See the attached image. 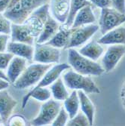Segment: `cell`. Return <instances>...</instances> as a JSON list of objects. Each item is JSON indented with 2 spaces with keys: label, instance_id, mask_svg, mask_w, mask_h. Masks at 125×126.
I'll list each match as a JSON object with an SVG mask.
<instances>
[{
  "label": "cell",
  "instance_id": "cell-3",
  "mask_svg": "<svg viewBox=\"0 0 125 126\" xmlns=\"http://www.w3.org/2000/svg\"><path fill=\"white\" fill-rule=\"evenodd\" d=\"M63 82L66 86L71 90H82L86 94L100 93L99 88L90 76L80 74L70 69L63 75Z\"/></svg>",
  "mask_w": 125,
  "mask_h": 126
},
{
  "label": "cell",
  "instance_id": "cell-21",
  "mask_svg": "<svg viewBox=\"0 0 125 126\" xmlns=\"http://www.w3.org/2000/svg\"><path fill=\"white\" fill-rule=\"evenodd\" d=\"M103 51L104 49L101 44L96 41H91L82 48L79 51V53L86 58L96 61L103 54Z\"/></svg>",
  "mask_w": 125,
  "mask_h": 126
},
{
  "label": "cell",
  "instance_id": "cell-30",
  "mask_svg": "<svg viewBox=\"0 0 125 126\" xmlns=\"http://www.w3.org/2000/svg\"><path fill=\"white\" fill-rule=\"evenodd\" d=\"M11 23L2 13H0V33L11 34Z\"/></svg>",
  "mask_w": 125,
  "mask_h": 126
},
{
  "label": "cell",
  "instance_id": "cell-26",
  "mask_svg": "<svg viewBox=\"0 0 125 126\" xmlns=\"http://www.w3.org/2000/svg\"><path fill=\"white\" fill-rule=\"evenodd\" d=\"M50 90L54 100L62 101L65 100L69 97V92L66 88V85L60 77H59L53 84L51 85Z\"/></svg>",
  "mask_w": 125,
  "mask_h": 126
},
{
  "label": "cell",
  "instance_id": "cell-34",
  "mask_svg": "<svg viewBox=\"0 0 125 126\" xmlns=\"http://www.w3.org/2000/svg\"><path fill=\"white\" fill-rule=\"evenodd\" d=\"M89 1L91 2V4H94V5L100 8L111 6L110 0H89Z\"/></svg>",
  "mask_w": 125,
  "mask_h": 126
},
{
  "label": "cell",
  "instance_id": "cell-35",
  "mask_svg": "<svg viewBox=\"0 0 125 126\" xmlns=\"http://www.w3.org/2000/svg\"><path fill=\"white\" fill-rule=\"evenodd\" d=\"M11 0H0V13H3L8 7Z\"/></svg>",
  "mask_w": 125,
  "mask_h": 126
},
{
  "label": "cell",
  "instance_id": "cell-39",
  "mask_svg": "<svg viewBox=\"0 0 125 126\" xmlns=\"http://www.w3.org/2000/svg\"><path fill=\"white\" fill-rule=\"evenodd\" d=\"M122 104L125 107V97H122Z\"/></svg>",
  "mask_w": 125,
  "mask_h": 126
},
{
  "label": "cell",
  "instance_id": "cell-9",
  "mask_svg": "<svg viewBox=\"0 0 125 126\" xmlns=\"http://www.w3.org/2000/svg\"><path fill=\"white\" fill-rule=\"evenodd\" d=\"M125 54V45H110L102 59V66L105 72H111L115 69L121 58Z\"/></svg>",
  "mask_w": 125,
  "mask_h": 126
},
{
  "label": "cell",
  "instance_id": "cell-33",
  "mask_svg": "<svg viewBox=\"0 0 125 126\" xmlns=\"http://www.w3.org/2000/svg\"><path fill=\"white\" fill-rule=\"evenodd\" d=\"M110 2L112 8L125 14V0H110Z\"/></svg>",
  "mask_w": 125,
  "mask_h": 126
},
{
  "label": "cell",
  "instance_id": "cell-4",
  "mask_svg": "<svg viewBox=\"0 0 125 126\" xmlns=\"http://www.w3.org/2000/svg\"><path fill=\"white\" fill-rule=\"evenodd\" d=\"M124 23H125V14L120 12L114 8L106 7L101 8L99 27L103 35L119 27Z\"/></svg>",
  "mask_w": 125,
  "mask_h": 126
},
{
  "label": "cell",
  "instance_id": "cell-10",
  "mask_svg": "<svg viewBox=\"0 0 125 126\" xmlns=\"http://www.w3.org/2000/svg\"><path fill=\"white\" fill-rule=\"evenodd\" d=\"M2 14L11 20V23L17 24H24L30 15L23 6L21 0L8 5Z\"/></svg>",
  "mask_w": 125,
  "mask_h": 126
},
{
  "label": "cell",
  "instance_id": "cell-31",
  "mask_svg": "<svg viewBox=\"0 0 125 126\" xmlns=\"http://www.w3.org/2000/svg\"><path fill=\"white\" fill-rule=\"evenodd\" d=\"M14 57V55L13 54L8 51L0 52V70H7L11 61L12 60Z\"/></svg>",
  "mask_w": 125,
  "mask_h": 126
},
{
  "label": "cell",
  "instance_id": "cell-20",
  "mask_svg": "<svg viewBox=\"0 0 125 126\" xmlns=\"http://www.w3.org/2000/svg\"><path fill=\"white\" fill-rule=\"evenodd\" d=\"M72 33V28H60L55 35L47 42L48 45H51L54 47L62 48H66L69 41V38Z\"/></svg>",
  "mask_w": 125,
  "mask_h": 126
},
{
  "label": "cell",
  "instance_id": "cell-29",
  "mask_svg": "<svg viewBox=\"0 0 125 126\" xmlns=\"http://www.w3.org/2000/svg\"><path fill=\"white\" fill-rule=\"evenodd\" d=\"M69 118V114L66 112L64 107H61L57 116L52 122V125L54 126H63L66 125L68 122V119Z\"/></svg>",
  "mask_w": 125,
  "mask_h": 126
},
{
  "label": "cell",
  "instance_id": "cell-40",
  "mask_svg": "<svg viewBox=\"0 0 125 126\" xmlns=\"http://www.w3.org/2000/svg\"><path fill=\"white\" fill-rule=\"evenodd\" d=\"M2 122V119H1V116H0V122Z\"/></svg>",
  "mask_w": 125,
  "mask_h": 126
},
{
  "label": "cell",
  "instance_id": "cell-2",
  "mask_svg": "<svg viewBox=\"0 0 125 126\" xmlns=\"http://www.w3.org/2000/svg\"><path fill=\"white\" fill-rule=\"evenodd\" d=\"M52 66V64L35 63L30 64L22 73L20 77L14 83V86L17 89L23 90L29 87H31L42 79L44 75Z\"/></svg>",
  "mask_w": 125,
  "mask_h": 126
},
{
  "label": "cell",
  "instance_id": "cell-1",
  "mask_svg": "<svg viewBox=\"0 0 125 126\" xmlns=\"http://www.w3.org/2000/svg\"><path fill=\"white\" fill-rule=\"evenodd\" d=\"M68 63L75 72L84 76H101L105 73L102 65L83 56L74 48H69Z\"/></svg>",
  "mask_w": 125,
  "mask_h": 126
},
{
  "label": "cell",
  "instance_id": "cell-36",
  "mask_svg": "<svg viewBox=\"0 0 125 126\" xmlns=\"http://www.w3.org/2000/svg\"><path fill=\"white\" fill-rule=\"evenodd\" d=\"M9 81L8 80H5L4 79L0 78V91L6 89L7 88H8L9 86Z\"/></svg>",
  "mask_w": 125,
  "mask_h": 126
},
{
  "label": "cell",
  "instance_id": "cell-25",
  "mask_svg": "<svg viewBox=\"0 0 125 126\" xmlns=\"http://www.w3.org/2000/svg\"><path fill=\"white\" fill-rule=\"evenodd\" d=\"M79 107H80V100H79L78 91L73 90L71 94L64 100V108L69 114V119L74 117L78 113Z\"/></svg>",
  "mask_w": 125,
  "mask_h": 126
},
{
  "label": "cell",
  "instance_id": "cell-17",
  "mask_svg": "<svg viewBox=\"0 0 125 126\" xmlns=\"http://www.w3.org/2000/svg\"><path fill=\"white\" fill-rule=\"evenodd\" d=\"M97 42L101 45H125V27L119 26L109 31Z\"/></svg>",
  "mask_w": 125,
  "mask_h": 126
},
{
  "label": "cell",
  "instance_id": "cell-32",
  "mask_svg": "<svg viewBox=\"0 0 125 126\" xmlns=\"http://www.w3.org/2000/svg\"><path fill=\"white\" fill-rule=\"evenodd\" d=\"M9 34L0 33V52L7 51L8 44L10 42Z\"/></svg>",
  "mask_w": 125,
  "mask_h": 126
},
{
  "label": "cell",
  "instance_id": "cell-18",
  "mask_svg": "<svg viewBox=\"0 0 125 126\" xmlns=\"http://www.w3.org/2000/svg\"><path fill=\"white\" fill-rule=\"evenodd\" d=\"M58 23L59 22L50 14L44 25V28L41 34L37 37L36 43L42 44L48 42L59 30L60 27Z\"/></svg>",
  "mask_w": 125,
  "mask_h": 126
},
{
  "label": "cell",
  "instance_id": "cell-14",
  "mask_svg": "<svg viewBox=\"0 0 125 126\" xmlns=\"http://www.w3.org/2000/svg\"><path fill=\"white\" fill-rule=\"evenodd\" d=\"M17 104L15 99L10 95L6 89L0 91V116L2 122L5 123Z\"/></svg>",
  "mask_w": 125,
  "mask_h": 126
},
{
  "label": "cell",
  "instance_id": "cell-8",
  "mask_svg": "<svg viewBox=\"0 0 125 126\" xmlns=\"http://www.w3.org/2000/svg\"><path fill=\"white\" fill-rule=\"evenodd\" d=\"M99 26L91 24L77 28H72V33L65 49L79 47L87 42L99 30Z\"/></svg>",
  "mask_w": 125,
  "mask_h": 126
},
{
  "label": "cell",
  "instance_id": "cell-23",
  "mask_svg": "<svg viewBox=\"0 0 125 126\" xmlns=\"http://www.w3.org/2000/svg\"><path fill=\"white\" fill-rule=\"evenodd\" d=\"M51 91L50 89L47 88L46 87H40L37 88H32L29 92L24 96L23 99V104L22 107L24 108L27 105V103L29 97H32L39 101L41 102H45L51 99Z\"/></svg>",
  "mask_w": 125,
  "mask_h": 126
},
{
  "label": "cell",
  "instance_id": "cell-5",
  "mask_svg": "<svg viewBox=\"0 0 125 126\" xmlns=\"http://www.w3.org/2000/svg\"><path fill=\"white\" fill-rule=\"evenodd\" d=\"M50 14L49 4H44L33 11L24 22L29 28L34 38L38 37L41 34L44 28V25Z\"/></svg>",
  "mask_w": 125,
  "mask_h": 126
},
{
  "label": "cell",
  "instance_id": "cell-24",
  "mask_svg": "<svg viewBox=\"0 0 125 126\" xmlns=\"http://www.w3.org/2000/svg\"><path fill=\"white\" fill-rule=\"evenodd\" d=\"M91 2L89 0H71L70 2V7L68 17L65 23V27L67 28H71L75 17L77 13L80 11L82 8L87 5H91Z\"/></svg>",
  "mask_w": 125,
  "mask_h": 126
},
{
  "label": "cell",
  "instance_id": "cell-12",
  "mask_svg": "<svg viewBox=\"0 0 125 126\" xmlns=\"http://www.w3.org/2000/svg\"><path fill=\"white\" fill-rule=\"evenodd\" d=\"M71 0H51L50 12L54 18L61 24H65L68 17Z\"/></svg>",
  "mask_w": 125,
  "mask_h": 126
},
{
  "label": "cell",
  "instance_id": "cell-13",
  "mask_svg": "<svg viewBox=\"0 0 125 126\" xmlns=\"http://www.w3.org/2000/svg\"><path fill=\"white\" fill-rule=\"evenodd\" d=\"M71 68L69 63H58L54 66H52L49 70L46 72L42 77V79L39 82L37 85L34 88H37L40 87H47L53 84L60 76L66 70H69Z\"/></svg>",
  "mask_w": 125,
  "mask_h": 126
},
{
  "label": "cell",
  "instance_id": "cell-27",
  "mask_svg": "<svg viewBox=\"0 0 125 126\" xmlns=\"http://www.w3.org/2000/svg\"><path fill=\"white\" fill-rule=\"evenodd\" d=\"M48 1V0H21V2L26 11L31 15L33 11L44 4H47Z\"/></svg>",
  "mask_w": 125,
  "mask_h": 126
},
{
  "label": "cell",
  "instance_id": "cell-22",
  "mask_svg": "<svg viewBox=\"0 0 125 126\" xmlns=\"http://www.w3.org/2000/svg\"><path fill=\"white\" fill-rule=\"evenodd\" d=\"M78 94L80 100V107L82 112L85 114L90 122V125H93L95 108L91 100L87 97L86 93L82 90L78 91Z\"/></svg>",
  "mask_w": 125,
  "mask_h": 126
},
{
  "label": "cell",
  "instance_id": "cell-7",
  "mask_svg": "<svg viewBox=\"0 0 125 126\" xmlns=\"http://www.w3.org/2000/svg\"><path fill=\"white\" fill-rule=\"evenodd\" d=\"M33 61L41 63H59L60 60V51L47 43H36L34 51Z\"/></svg>",
  "mask_w": 125,
  "mask_h": 126
},
{
  "label": "cell",
  "instance_id": "cell-37",
  "mask_svg": "<svg viewBox=\"0 0 125 126\" xmlns=\"http://www.w3.org/2000/svg\"><path fill=\"white\" fill-rule=\"evenodd\" d=\"M0 78H2V79H4L5 80H8V81H9L8 80V78L7 76V75L3 72V70H0Z\"/></svg>",
  "mask_w": 125,
  "mask_h": 126
},
{
  "label": "cell",
  "instance_id": "cell-11",
  "mask_svg": "<svg viewBox=\"0 0 125 126\" xmlns=\"http://www.w3.org/2000/svg\"><path fill=\"white\" fill-rule=\"evenodd\" d=\"M34 39L32 33L30 32L28 26L24 23L21 24H11V41L23 42L33 45Z\"/></svg>",
  "mask_w": 125,
  "mask_h": 126
},
{
  "label": "cell",
  "instance_id": "cell-6",
  "mask_svg": "<svg viewBox=\"0 0 125 126\" xmlns=\"http://www.w3.org/2000/svg\"><path fill=\"white\" fill-rule=\"evenodd\" d=\"M61 107V104L59 100L49 99L42 104L39 114L32 120V124L36 126L52 124Z\"/></svg>",
  "mask_w": 125,
  "mask_h": 126
},
{
  "label": "cell",
  "instance_id": "cell-19",
  "mask_svg": "<svg viewBox=\"0 0 125 126\" xmlns=\"http://www.w3.org/2000/svg\"><path fill=\"white\" fill-rule=\"evenodd\" d=\"M96 17L93 12L91 5H87L82 8L77 13L71 28H77L82 26L94 24Z\"/></svg>",
  "mask_w": 125,
  "mask_h": 126
},
{
  "label": "cell",
  "instance_id": "cell-16",
  "mask_svg": "<svg viewBox=\"0 0 125 126\" xmlns=\"http://www.w3.org/2000/svg\"><path fill=\"white\" fill-rule=\"evenodd\" d=\"M27 60L21 57L14 56L7 68V76L9 82L14 83L27 67Z\"/></svg>",
  "mask_w": 125,
  "mask_h": 126
},
{
  "label": "cell",
  "instance_id": "cell-15",
  "mask_svg": "<svg viewBox=\"0 0 125 126\" xmlns=\"http://www.w3.org/2000/svg\"><path fill=\"white\" fill-rule=\"evenodd\" d=\"M34 51H35V48L33 47V45L23 42L10 41L7 46V51L13 54L14 56L24 58L27 61L33 59Z\"/></svg>",
  "mask_w": 125,
  "mask_h": 126
},
{
  "label": "cell",
  "instance_id": "cell-38",
  "mask_svg": "<svg viewBox=\"0 0 125 126\" xmlns=\"http://www.w3.org/2000/svg\"><path fill=\"white\" fill-rule=\"evenodd\" d=\"M121 97H125V82L123 85L121 91Z\"/></svg>",
  "mask_w": 125,
  "mask_h": 126
},
{
  "label": "cell",
  "instance_id": "cell-28",
  "mask_svg": "<svg viewBox=\"0 0 125 126\" xmlns=\"http://www.w3.org/2000/svg\"><path fill=\"white\" fill-rule=\"evenodd\" d=\"M67 125L69 126H86L90 125V122L88 121L87 117L83 112H80L76 115L71 118L70 120L67 122Z\"/></svg>",
  "mask_w": 125,
  "mask_h": 126
}]
</instances>
